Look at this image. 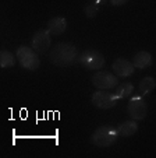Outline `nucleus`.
<instances>
[{
    "instance_id": "obj_1",
    "label": "nucleus",
    "mask_w": 156,
    "mask_h": 158,
    "mask_svg": "<svg viewBox=\"0 0 156 158\" xmlns=\"http://www.w3.org/2000/svg\"><path fill=\"white\" fill-rule=\"evenodd\" d=\"M49 59L57 67H68V66H73L74 63L78 62L80 53L73 44L59 42L56 46L50 49Z\"/></svg>"
},
{
    "instance_id": "obj_2",
    "label": "nucleus",
    "mask_w": 156,
    "mask_h": 158,
    "mask_svg": "<svg viewBox=\"0 0 156 158\" xmlns=\"http://www.w3.org/2000/svg\"><path fill=\"white\" fill-rule=\"evenodd\" d=\"M120 137L118 131L116 127L112 126H100L92 133L91 136V144H94L95 147L99 148H106L110 147L113 143H116V140Z\"/></svg>"
},
{
    "instance_id": "obj_3",
    "label": "nucleus",
    "mask_w": 156,
    "mask_h": 158,
    "mask_svg": "<svg viewBox=\"0 0 156 158\" xmlns=\"http://www.w3.org/2000/svg\"><path fill=\"white\" fill-rule=\"evenodd\" d=\"M15 56H17V60L21 67L30 70V72H36L41 66L38 53L32 49V46H18Z\"/></svg>"
},
{
    "instance_id": "obj_4",
    "label": "nucleus",
    "mask_w": 156,
    "mask_h": 158,
    "mask_svg": "<svg viewBox=\"0 0 156 158\" xmlns=\"http://www.w3.org/2000/svg\"><path fill=\"white\" fill-rule=\"evenodd\" d=\"M78 62L85 67L86 70H100L105 67V57L100 52L94 51V49H86L80 55Z\"/></svg>"
},
{
    "instance_id": "obj_5",
    "label": "nucleus",
    "mask_w": 156,
    "mask_h": 158,
    "mask_svg": "<svg viewBox=\"0 0 156 158\" xmlns=\"http://www.w3.org/2000/svg\"><path fill=\"white\" fill-rule=\"evenodd\" d=\"M91 81L98 89H113L118 85V77L106 70H98Z\"/></svg>"
},
{
    "instance_id": "obj_6",
    "label": "nucleus",
    "mask_w": 156,
    "mask_h": 158,
    "mask_svg": "<svg viewBox=\"0 0 156 158\" xmlns=\"http://www.w3.org/2000/svg\"><path fill=\"white\" fill-rule=\"evenodd\" d=\"M127 112H128L130 118L134 120H144L148 115V106L146 102L142 97L134 95L133 98L128 101L127 105Z\"/></svg>"
},
{
    "instance_id": "obj_7",
    "label": "nucleus",
    "mask_w": 156,
    "mask_h": 158,
    "mask_svg": "<svg viewBox=\"0 0 156 158\" xmlns=\"http://www.w3.org/2000/svg\"><path fill=\"white\" fill-rule=\"evenodd\" d=\"M117 97L114 93H107L106 89H99L95 91L91 97V102L99 109H110L117 105Z\"/></svg>"
},
{
    "instance_id": "obj_8",
    "label": "nucleus",
    "mask_w": 156,
    "mask_h": 158,
    "mask_svg": "<svg viewBox=\"0 0 156 158\" xmlns=\"http://www.w3.org/2000/svg\"><path fill=\"white\" fill-rule=\"evenodd\" d=\"M50 45H52V35L47 30H39L35 32L31 41V46L38 55H43L49 51Z\"/></svg>"
},
{
    "instance_id": "obj_9",
    "label": "nucleus",
    "mask_w": 156,
    "mask_h": 158,
    "mask_svg": "<svg viewBox=\"0 0 156 158\" xmlns=\"http://www.w3.org/2000/svg\"><path fill=\"white\" fill-rule=\"evenodd\" d=\"M112 70L117 77L120 78H127L134 73L135 70V66H134L133 62L124 59V57H117V59L113 62L112 64Z\"/></svg>"
},
{
    "instance_id": "obj_10",
    "label": "nucleus",
    "mask_w": 156,
    "mask_h": 158,
    "mask_svg": "<svg viewBox=\"0 0 156 158\" xmlns=\"http://www.w3.org/2000/svg\"><path fill=\"white\" fill-rule=\"evenodd\" d=\"M47 31L50 35L59 36L67 30V20L64 17H53L47 21Z\"/></svg>"
},
{
    "instance_id": "obj_11",
    "label": "nucleus",
    "mask_w": 156,
    "mask_h": 158,
    "mask_svg": "<svg viewBox=\"0 0 156 158\" xmlns=\"http://www.w3.org/2000/svg\"><path fill=\"white\" fill-rule=\"evenodd\" d=\"M133 63L135 66V69L144 70L146 67H149V66H152V55L146 51H139L134 55Z\"/></svg>"
},
{
    "instance_id": "obj_12",
    "label": "nucleus",
    "mask_w": 156,
    "mask_h": 158,
    "mask_svg": "<svg viewBox=\"0 0 156 158\" xmlns=\"http://www.w3.org/2000/svg\"><path fill=\"white\" fill-rule=\"evenodd\" d=\"M116 129L118 131V136H121V137H131V136H134L138 131V125H137V120L131 119V120L121 122Z\"/></svg>"
},
{
    "instance_id": "obj_13",
    "label": "nucleus",
    "mask_w": 156,
    "mask_h": 158,
    "mask_svg": "<svg viewBox=\"0 0 156 158\" xmlns=\"http://www.w3.org/2000/svg\"><path fill=\"white\" fill-rule=\"evenodd\" d=\"M134 91V85L133 83L130 81H124V83L118 84L114 89V95L117 97V99H124V98H128Z\"/></svg>"
},
{
    "instance_id": "obj_14",
    "label": "nucleus",
    "mask_w": 156,
    "mask_h": 158,
    "mask_svg": "<svg viewBox=\"0 0 156 158\" xmlns=\"http://www.w3.org/2000/svg\"><path fill=\"white\" fill-rule=\"evenodd\" d=\"M15 62H17V56L13 55L10 51H3L0 52V67L2 69H7V67H14Z\"/></svg>"
},
{
    "instance_id": "obj_15",
    "label": "nucleus",
    "mask_w": 156,
    "mask_h": 158,
    "mask_svg": "<svg viewBox=\"0 0 156 158\" xmlns=\"http://www.w3.org/2000/svg\"><path fill=\"white\" fill-rule=\"evenodd\" d=\"M156 87V81L153 77H150V76H148V77H144L141 81H139V91H141L142 95H148V94H150L155 89Z\"/></svg>"
},
{
    "instance_id": "obj_16",
    "label": "nucleus",
    "mask_w": 156,
    "mask_h": 158,
    "mask_svg": "<svg viewBox=\"0 0 156 158\" xmlns=\"http://www.w3.org/2000/svg\"><path fill=\"white\" fill-rule=\"evenodd\" d=\"M99 7H100L99 4L91 2L89 4H86V6H85V10H84V11H85V15L88 18H94L95 15L98 14V11H99Z\"/></svg>"
},
{
    "instance_id": "obj_17",
    "label": "nucleus",
    "mask_w": 156,
    "mask_h": 158,
    "mask_svg": "<svg viewBox=\"0 0 156 158\" xmlns=\"http://www.w3.org/2000/svg\"><path fill=\"white\" fill-rule=\"evenodd\" d=\"M110 3H112V6L114 7H120V6H124V4L128 2V0H109Z\"/></svg>"
},
{
    "instance_id": "obj_18",
    "label": "nucleus",
    "mask_w": 156,
    "mask_h": 158,
    "mask_svg": "<svg viewBox=\"0 0 156 158\" xmlns=\"http://www.w3.org/2000/svg\"><path fill=\"white\" fill-rule=\"evenodd\" d=\"M94 3H96V4H99V6H102V4H105V3H107L109 0H92Z\"/></svg>"
}]
</instances>
